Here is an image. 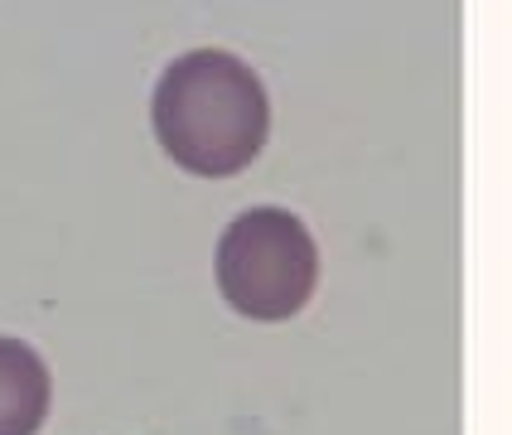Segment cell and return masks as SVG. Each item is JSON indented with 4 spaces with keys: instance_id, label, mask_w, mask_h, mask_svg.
<instances>
[{
    "instance_id": "6da1fadb",
    "label": "cell",
    "mask_w": 512,
    "mask_h": 435,
    "mask_svg": "<svg viewBox=\"0 0 512 435\" xmlns=\"http://www.w3.org/2000/svg\"><path fill=\"white\" fill-rule=\"evenodd\" d=\"M150 126L179 170L203 179L242 174L271 136L266 87L228 49H189L160 73Z\"/></svg>"
},
{
    "instance_id": "7a4b0ae2",
    "label": "cell",
    "mask_w": 512,
    "mask_h": 435,
    "mask_svg": "<svg viewBox=\"0 0 512 435\" xmlns=\"http://www.w3.org/2000/svg\"><path fill=\"white\" fill-rule=\"evenodd\" d=\"M218 290L237 315L276 324L310 305L319 281V252L310 228L290 208H247L218 242Z\"/></svg>"
},
{
    "instance_id": "3957f363",
    "label": "cell",
    "mask_w": 512,
    "mask_h": 435,
    "mask_svg": "<svg viewBox=\"0 0 512 435\" xmlns=\"http://www.w3.org/2000/svg\"><path fill=\"white\" fill-rule=\"evenodd\" d=\"M49 368L20 339H0V435H39L49 416Z\"/></svg>"
}]
</instances>
